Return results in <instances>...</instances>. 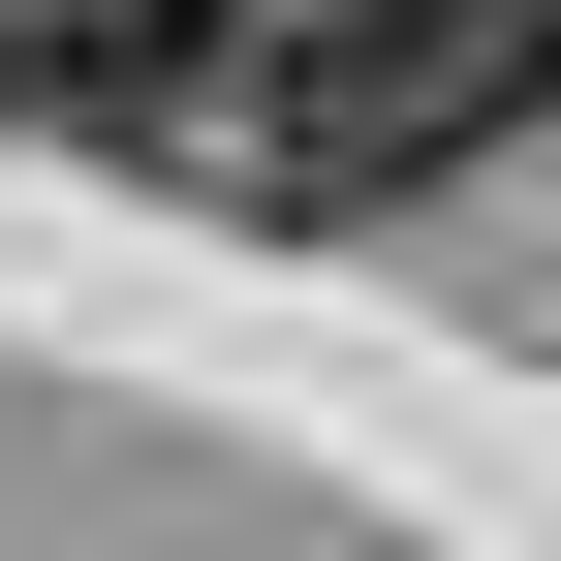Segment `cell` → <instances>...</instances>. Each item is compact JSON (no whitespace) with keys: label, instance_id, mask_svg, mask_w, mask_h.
Returning <instances> with one entry per match:
<instances>
[{"label":"cell","instance_id":"6da1fadb","mask_svg":"<svg viewBox=\"0 0 561 561\" xmlns=\"http://www.w3.org/2000/svg\"><path fill=\"white\" fill-rule=\"evenodd\" d=\"M530 94H561V0H312V32H280V94H250V187L375 219V187H468Z\"/></svg>","mask_w":561,"mask_h":561},{"label":"cell","instance_id":"7a4b0ae2","mask_svg":"<svg viewBox=\"0 0 561 561\" xmlns=\"http://www.w3.org/2000/svg\"><path fill=\"white\" fill-rule=\"evenodd\" d=\"M280 32L250 0H32L0 32V125H62V157H250Z\"/></svg>","mask_w":561,"mask_h":561}]
</instances>
